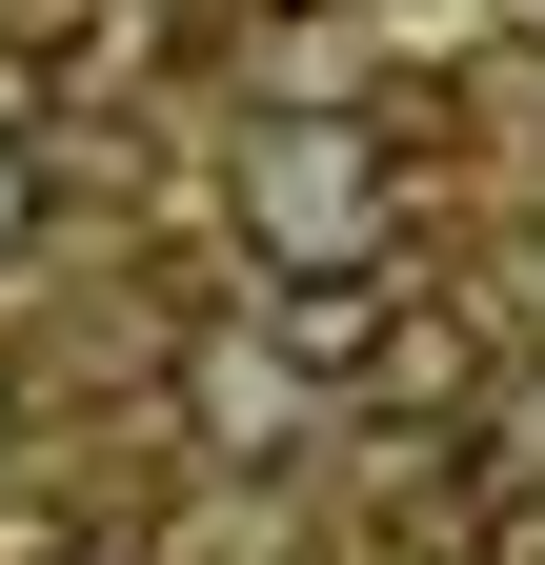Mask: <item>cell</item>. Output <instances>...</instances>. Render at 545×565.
Masks as SVG:
<instances>
[{
  "instance_id": "277c9868",
  "label": "cell",
  "mask_w": 545,
  "mask_h": 565,
  "mask_svg": "<svg viewBox=\"0 0 545 565\" xmlns=\"http://www.w3.org/2000/svg\"><path fill=\"white\" fill-rule=\"evenodd\" d=\"M41 243H61V141H41V121H0V282H21Z\"/></svg>"
},
{
  "instance_id": "52a82bcc",
  "label": "cell",
  "mask_w": 545,
  "mask_h": 565,
  "mask_svg": "<svg viewBox=\"0 0 545 565\" xmlns=\"http://www.w3.org/2000/svg\"><path fill=\"white\" fill-rule=\"evenodd\" d=\"M243 21H344V0H243Z\"/></svg>"
},
{
  "instance_id": "5b68a950",
  "label": "cell",
  "mask_w": 545,
  "mask_h": 565,
  "mask_svg": "<svg viewBox=\"0 0 545 565\" xmlns=\"http://www.w3.org/2000/svg\"><path fill=\"white\" fill-rule=\"evenodd\" d=\"M0 121H61V61L41 41H0Z\"/></svg>"
},
{
  "instance_id": "8992f818",
  "label": "cell",
  "mask_w": 545,
  "mask_h": 565,
  "mask_svg": "<svg viewBox=\"0 0 545 565\" xmlns=\"http://www.w3.org/2000/svg\"><path fill=\"white\" fill-rule=\"evenodd\" d=\"M21 565H142V545H121V525H82V545H21Z\"/></svg>"
},
{
  "instance_id": "3957f363",
  "label": "cell",
  "mask_w": 545,
  "mask_h": 565,
  "mask_svg": "<svg viewBox=\"0 0 545 565\" xmlns=\"http://www.w3.org/2000/svg\"><path fill=\"white\" fill-rule=\"evenodd\" d=\"M182 61H202V21H182V0H101V21H82V102H121V82H182Z\"/></svg>"
},
{
  "instance_id": "7a4b0ae2",
  "label": "cell",
  "mask_w": 545,
  "mask_h": 565,
  "mask_svg": "<svg viewBox=\"0 0 545 565\" xmlns=\"http://www.w3.org/2000/svg\"><path fill=\"white\" fill-rule=\"evenodd\" d=\"M404 243H284V282H263V343L284 364H384V323H404Z\"/></svg>"
},
{
  "instance_id": "6da1fadb",
  "label": "cell",
  "mask_w": 545,
  "mask_h": 565,
  "mask_svg": "<svg viewBox=\"0 0 545 565\" xmlns=\"http://www.w3.org/2000/svg\"><path fill=\"white\" fill-rule=\"evenodd\" d=\"M243 223H263V263L284 243H404V141L384 121H263L243 141Z\"/></svg>"
}]
</instances>
